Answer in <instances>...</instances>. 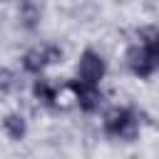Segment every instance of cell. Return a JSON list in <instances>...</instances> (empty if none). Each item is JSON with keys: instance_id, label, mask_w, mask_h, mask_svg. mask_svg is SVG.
<instances>
[{"instance_id": "6da1fadb", "label": "cell", "mask_w": 159, "mask_h": 159, "mask_svg": "<svg viewBox=\"0 0 159 159\" xmlns=\"http://www.w3.org/2000/svg\"><path fill=\"white\" fill-rule=\"evenodd\" d=\"M102 129L109 137H117L122 142H134L139 137V119L129 107H109L102 117Z\"/></svg>"}, {"instance_id": "7a4b0ae2", "label": "cell", "mask_w": 159, "mask_h": 159, "mask_svg": "<svg viewBox=\"0 0 159 159\" xmlns=\"http://www.w3.org/2000/svg\"><path fill=\"white\" fill-rule=\"evenodd\" d=\"M62 62V47L60 45H32L30 50H25L22 55V70L30 75H40L47 65H57Z\"/></svg>"}, {"instance_id": "3957f363", "label": "cell", "mask_w": 159, "mask_h": 159, "mask_svg": "<svg viewBox=\"0 0 159 159\" xmlns=\"http://www.w3.org/2000/svg\"><path fill=\"white\" fill-rule=\"evenodd\" d=\"M104 75H107V62H104V57H102L99 52H94V50L87 47V50L80 55V62H77V80L99 84V82L104 80Z\"/></svg>"}, {"instance_id": "277c9868", "label": "cell", "mask_w": 159, "mask_h": 159, "mask_svg": "<svg viewBox=\"0 0 159 159\" xmlns=\"http://www.w3.org/2000/svg\"><path fill=\"white\" fill-rule=\"evenodd\" d=\"M124 60H127V67H129V72L132 75H137V77H152L154 75V70L159 67V60L139 42V45H132L129 50H127V55H124Z\"/></svg>"}, {"instance_id": "5b68a950", "label": "cell", "mask_w": 159, "mask_h": 159, "mask_svg": "<svg viewBox=\"0 0 159 159\" xmlns=\"http://www.w3.org/2000/svg\"><path fill=\"white\" fill-rule=\"evenodd\" d=\"M72 89H75V104L82 109V112H94L99 109L102 104V89L99 84H92V82H82V80H72L70 82Z\"/></svg>"}, {"instance_id": "8992f818", "label": "cell", "mask_w": 159, "mask_h": 159, "mask_svg": "<svg viewBox=\"0 0 159 159\" xmlns=\"http://www.w3.org/2000/svg\"><path fill=\"white\" fill-rule=\"evenodd\" d=\"M42 12H45V2L42 0H20V7H17V17H20V25L25 30H35L42 20Z\"/></svg>"}, {"instance_id": "52a82bcc", "label": "cell", "mask_w": 159, "mask_h": 159, "mask_svg": "<svg viewBox=\"0 0 159 159\" xmlns=\"http://www.w3.org/2000/svg\"><path fill=\"white\" fill-rule=\"evenodd\" d=\"M2 132H5L7 139L22 142L25 134H27V119H25L22 114H17V112H10V114L2 117Z\"/></svg>"}, {"instance_id": "ba28073f", "label": "cell", "mask_w": 159, "mask_h": 159, "mask_svg": "<svg viewBox=\"0 0 159 159\" xmlns=\"http://www.w3.org/2000/svg\"><path fill=\"white\" fill-rule=\"evenodd\" d=\"M57 92H60V89H57L55 84H50L47 80H42V77L32 82V97H35L40 104L55 107V104H57Z\"/></svg>"}, {"instance_id": "9c48e42d", "label": "cell", "mask_w": 159, "mask_h": 159, "mask_svg": "<svg viewBox=\"0 0 159 159\" xmlns=\"http://www.w3.org/2000/svg\"><path fill=\"white\" fill-rule=\"evenodd\" d=\"M139 42L159 60V27H144L139 32Z\"/></svg>"}, {"instance_id": "30bf717a", "label": "cell", "mask_w": 159, "mask_h": 159, "mask_svg": "<svg viewBox=\"0 0 159 159\" xmlns=\"http://www.w3.org/2000/svg\"><path fill=\"white\" fill-rule=\"evenodd\" d=\"M0 77H2V80H0V87H2V94H10V89H12V72H10L7 67H5V70L0 72Z\"/></svg>"}, {"instance_id": "8fae6325", "label": "cell", "mask_w": 159, "mask_h": 159, "mask_svg": "<svg viewBox=\"0 0 159 159\" xmlns=\"http://www.w3.org/2000/svg\"><path fill=\"white\" fill-rule=\"evenodd\" d=\"M2 2H10V0H2Z\"/></svg>"}]
</instances>
